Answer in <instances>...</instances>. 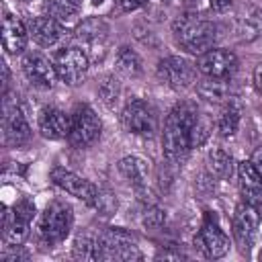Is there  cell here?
Listing matches in <instances>:
<instances>
[{
	"label": "cell",
	"instance_id": "obj_13",
	"mask_svg": "<svg viewBox=\"0 0 262 262\" xmlns=\"http://www.w3.org/2000/svg\"><path fill=\"white\" fill-rule=\"evenodd\" d=\"M196 70L205 78H221V80H227L237 70V57L229 49L213 47V49H209V51H205V53L199 55Z\"/></svg>",
	"mask_w": 262,
	"mask_h": 262
},
{
	"label": "cell",
	"instance_id": "obj_21",
	"mask_svg": "<svg viewBox=\"0 0 262 262\" xmlns=\"http://www.w3.org/2000/svg\"><path fill=\"white\" fill-rule=\"evenodd\" d=\"M63 25L53 16H35L29 20V35L41 47H51L63 37Z\"/></svg>",
	"mask_w": 262,
	"mask_h": 262
},
{
	"label": "cell",
	"instance_id": "obj_36",
	"mask_svg": "<svg viewBox=\"0 0 262 262\" xmlns=\"http://www.w3.org/2000/svg\"><path fill=\"white\" fill-rule=\"evenodd\" d=\"M252 162H254V166H256V168L260 170V174H262V145L254 149V154H252Z\"/></svg>",
	"mask_w": 262,
	"mask_h": 262
},
{
	"label": "cell",
	"instance_id": "obj_32",
	"mask_svg": "<svg viewBox=\"0 0 262 262\" xmlns=\"http://www.w3.org/2000/svg\"><path fill=\"white\" fill-rule=\"evenodd\" d=\"M164 221H166V213L156 205H147V209L143 213V225L145 227H162Z\"/></svg>",
	"mask_w": 262,
	"mask_h": 262
},
{
	"label": "cell",
	"instance_id": "obj_41",
	"mask_svg": "<svg viewBox=\"0 0 262 262\" xmlns=\"http://www.w3.org/2000/svg\"><path fill=\"white\" fill-rule=\"evenodd\" d=\"M258 258H260V260H262V250H260V254H258Z\"/></svg>",
	"mask_w": 262,
	"mask_h": 262
},
{
	"label": "cell",
	"instance_id": "obj_12",
	"mask_svg": "<svg viewBox=\"0 0 262 262\" xmlns=\"http://www.w3.org/2000/svg\"><path fill=\"white\" fill-rule=\"evenodd\" d=\"M260 223V215L256 211L254 205L242 201L235 211H233V219H231V229H233V237L235 244L239 248L242 254H248L254 239H256V229Z\"/></svg>",
	"mask_w": 262,
	"mask_h": 262
},
{
	"label": "cell",
	"instance_id": "obj_6",
	"mask_svg": "<svg viewBox=\"0 0 262 262\" xmlns=\"http://www.w3.org/2000/svg\"><path fill=\"white\" fill-rule=\"evenodd\" d=\"M2 137L4 143L10 147L25 145L31 139V127L29 121L18 106V100L12 98V94H4L2 102Z\"/></svg>",
	"mask_w": 262,
	"mask_h": 262
},
{
	"label": "cell",
	"instance_id": "obj_10",
	"mask_svg": "<svg viewBox=\"0 0 262 262\" xmlns=\"http://www.w3.org/2000/svg\"><path fill=\"white\" fill-rule=\"evenodd\" d=\"M156 74L166 86L174 90H186L196 82V63L180 55H168L160 59Z\"/></svg>",
	"mask_w": 262,
	"mask_h": 262
},
{
	"label": "cell",
	"instance_id": "obj_30",
	"mask_svg": "<svg viewBox=\"0 0 262 262\" xmlns=\"http://www.w3.org/2000/svg\"><path fill=\"white\" fill-rule=\"evenodd\" d=\"M92 207L100 213V215H113L119 207V201H117V194L111 192V190H100L98 188V194L92 203Z\"/></svg>",
	"mask_w": 262,
	"mask_h": 262
},
{
	"label": "cell",
	"instance_id": "obj_5",
	"mask_svg": "<svg viewBox=\"0 0 262 262\" xmlns=\"http://www.w3.org/2000/svg\"><path fill=\"white\" fill-rule=\"evenodd\" d=\"M100 131H102V123L94 113V108L88 104H78L72 113V123L68 133L70 145L78 149L88 147L100 137Z\"/></svg>",
	"mask_w": 262,
	"mask_h": 262
},
{
	"label": "cell",
	"instance_id": "obj_2",
	"mask_svg": "<svg viewBox=\"0 0 262 262\" xmlns=\"http://www.w3.org/2000/svg\"><path fill=\"white\" fill-rule=\"evenodd\" d=\"M172 33L176 43L192 55H201L213 49L217 41V25L209 18H201L199 14H182L174 20Z\"/></svg>",
	"mask_w": 262,
	"mask_h": 262
},
{
	"label": "cell",
	"instance_id": "obj_8",
	"mask_svg": "<svg viewBox=\"0 0 262 262\" xmlns=\"http://www.w3.org/2000/svg\"><path fill=\"white\" fill-rule=\"evenodd\" d=\"M33 217H35V203L31 199H20L12 207V213L4 215V227H2L4 244L12 246V248L20 246L29 235Z\"/></svg>",
	"mask_w": 262,
	"mask_h": 262
},
{
	"label": "cell",
	"instance_id": "obj_19",
	"mask_svg": "<svg viewBox=\"0 0 262 262\" xmlns=\"http://www.w3.org/2000/svg\"><path fill=\"white\" fill-rule=\"evenodd\" d=\"M76 39L86 47L84 53L96 51V49H100L104 53V45L108 39V25L98 16L86 18L76 27Z\"/></svg>",
	"mask_w": 262,
	"mask_h": 262
},
{
	"label": "cell",
	"instance_id": "obj_9",
	"mask_svg": "<svg viewBox=\"0 0 262 262\" xmlns=\"http://www.w3.org/2000/svg\"><path fill=\"white\" fill-rule=\"evenodd\" d=\"M51 63L57 72V78L70 86H76L80 84L86 74H88V55L84 53V49H78V47H63L59 51L53 53L51 57Z\"/></svg>",
	"mask_w": 262,
	"mask_h": 262
},
{
	"label": "cell",
	"instance_id": "obj_25",
	"mask_svg": "<svg viewBox=\"0 0 262 262\" xmlns=\"http://www.w3.org/2000/svg\"><path fill=\"white\" fill-rule=\"evenodd\" d=\"M239 119H242V106L231 98L225 102L219 119H217V131L221 137H233L237 127H239Z\"/></svg>",
	"mask_w": 262,
	"mask_h": 262
},
{
	"label": "cell",
	"instance_id": "obj_28",
	"mask_svg": "<svg viewBox=\"0 0 262 262\" xmlns=\"http://www.w3.org/2000/svg\"><path fill=\"white\" fill-rule=\"evenodd\" d=\"M72 254L78 260H96V235H80L74 244Z\"/></svg>",
	"mask_w": 262,
	"mask_h": 262
},
{
	"label": "cell",
	"instance_id": "obj_23",
	"mask_svg": "<svg viewBox=\"0 0 262 262\" xmlns=\"http://www.w3.org/2000/svg\"><path fill=\"white\" fill-rule=\"evenodd\" d=\"M84 0H45L43 10L47 16H53L59 23L74 20L82 10Z\"/></svg>",
	"mask_w": 262,
	"mask_h": 262
},
{
	"label": "cell",
	"instance_id": "obj_26",
	"mask_svg": "<svg viewBox=\"0 0 262 262\" xmlns=\"http://www.w3.org/2000/svg\"><path fill=\"white\" fill-rule=\"evenodd\" d=\"M115 66L117 70L123 74V76H129V78H137L141 76L143 72V63H141V57L127 45L119 47L117 55H115Z\"/></svg>",
	"mask_w": 262,
	"mask_h": 262
},
{
	"label": "cell",
	"instance_id": "obj_34",
	"mask_svg": "<svg viewBox=\"0 0 262 262\" xmlns=\"http://www.w3.org/2000/svg\"><path fill=\"white\" fill-rule=\"evenodd\" d=\"M29 254L20 252L18 246H16V252H10V254H2V262H18V260H27Z\"/></svg>",
	"mask_w": 262,
	"mask_h": 262
},
{
	"label": "cell",
	"instance_id": "obj_27",
	"mask_svg": "<svg viewBox=\"0 0 262 262\" xmlns=\"http://www.w3.org/2000/svg\"><path fill=\"white\" fill-rule=\"evenodd\" d=\"M207 166L211 170V174H215L217 178H229L233 174V158L221 149V147H213L207 154Z\"/></svg>",
	"mask_w": 262,
	"mask_h": 262
},
{
	"label": "cell",
	"instance_id": "obj_20",
	"mask_svg": "<svg viewBox=\"0 0 262 262\" xmlns=\"http://www.w3.org/2000/svg\"><path fill=\"white\" fill-rule=\"evenodd\" d=\"M237 184H239L242 201L256 205L262 194V174L252 160H244L237 164Z\"/></svg>",
	"mask_w": 262,
	"mask_h": 262
},
{
	"label": "cell",
	"instance_id": "obj_1",
	"mask_svg": "<svg viewBox=\"0 0 262 262\" xmlns=\"http://www.w3.org/2000/svg\"><path fill=\"white\" fill-rule=\"evenodd\" d=\"M199 119L196 104L182 100L172 106L164 121L162 131V151L164 158L172 164H182L190 151V129Z\"/></svg>",
	"mask_w": 262,
	"mask_h": 262
},
{
	"label": "cell",
	"instance_id": "obj_37",
	"mask_svg": "<svg viewBox=\"0 0 262 262\" xmlns=\"http://www.w3.org/2000/svg\"><path fill=\"white\" fill-rule=\"evenodd\" d=\"M254 86L258 88V92H262V63H258L254 70Z\"/></svg>",
	"mask_w": 262,
	"mask_h": 262
},
{
	"label": "cell",
	"instance_id": "obj_31",
	"mask_svg": "<svg viewBox=\"0 0 262 262\" xmlns=\"http://www.w3.org/2000/svg\"><path fill=\"white\" fill-rule=\"evenodd\" d=\"M209 135H211V125L203 115H199V119L190 129V147H201L209 139Z\"/></svg>",
	"mask_w": 262,
	"mask_h": 262
},
{
	"label": "cell",
	"instance_id": "obj_35",
	"mask_svg": "<svg viewBox=\"0 0 262 262\" xmlns=\"http://www.w3.org/2000/svg\"><path fill=\"white\" fill-rule=\"evenodd\" d=\"M209 6L215 12H225L231 6V0H209Z\"/></svg>",
	"mask_w": 262,
	"mask_h": 262
},
{
	"label": "cell",
	"instance_id": "obj_42",
	"mask_svg": "<svg viewBox=\"0 0 262 262\" xmlns=\"http://www.w3.org/2000/svg\"><path fill=\"white\" fill-rule=\"evenodd\" d=\"M23 2H31V0H23Z\"/></svg>",
	"mask_w": 262,
	"mask_h": 262
},
{
	"label": "cell",
	"instance_id": "obj_18",
	"mask_svg": "<svg viewBox=\"0 0 262 262\" xmlns=\"http://www.w3.org/2000/svg\"><path fill=\"white\" fill-rule=\"evenodd\" d=\"M235 35L239 41H254L262 35V8L254 4H242L233 16Z\"/></svg>",
	"mask_w": 262,
	"mask_h": 262
},
{
	"label": "cell",
	"instance_id": "obj_33",
	"mask_svg": "<svg viewBox=\"0 0 262 262\" xmlns=\"http://www.w3.org/2000/svg\"><path fill=\"white\" fill-rule=\"evenodd\" d=\"M143 4H145V0H117L119 10H123V12H131V10H135Z\"/></svg>",
	"mask_w": 262,
	"mask_h": 262
},
{
	"label": "cell",
	"instance_id": "obj_15",
	"mask_svg": "<svg viewBox=\"0 0 262 262\" xmlns=\"http://www.w3.org/2000/svg\"><path fill=\"white\" fill-rule=\"evenodd\" d=\"M23 74L25 78L41 90H51L57 80V72L49 59H45L41 53H27L23 57Z\"/></svg>",
	"mask_w": 262,
	"mask_h": 262
},
{
	"label": "cell",
	"instance_id": "obj_40",
	"mask_svg": "<svg viewBox=\"0 0 262 262\" xmlns=\"http://www.w3.org/2000/svg\"><path fill=\"white\" fill-rule=\"evenodd\" d=\"M102 2H104V0H92V4H94V6H98V4H102Z\"/></svg>",
	"mask_w": 262,
	"mask_h": 262
},
{
	"label": "cell",
	"instance_id": "obj_29",
	"mask_svg": "<svg viewBox=\"0 0 262 262\" xmlns=\"http://www.w3.org/2000/svg\"><path fill=\"white\" fill-rule=\"evenodd\" d=\"M98 94H100V98H102V102L106 106H115L117 100H119V96H121V84H119V80L115 76H106L100 82V86H98Z\"/></svg>",
	"mask_w": 262,
	"mask_h": 262
},
{
	"label": "cell",
	"instance_id": "obj_39",
	"mask_svg": "<svg viewBox=\"0 0 262 262\" xmlns=\"http://www.w3.org/2000/svg\"><path fill=\"white\" fill-rule=\"evenodd\" d=\"M254 207H256V211H258V215H260V219H262V194H260V199H258V203H256Z\"/></svg>",
	"mask_w": 262,
	"mask_h": 262
},
{
	"label": "cell",
	"instance_id": "obj_4",
	"mask_svg": "<svg viewBox=\"0 0 262 262\" xmlns=\"http://www.w3.org/2000/svg\"><path fill=\"white\" fill-rule=\"evenodd\" d=\"M135 235L123 227H108L96 235V260H139Z\"/></svg>",
	"mask_w": 262,
	"mask_h": 262
},
{
	"label": "cell",
	"instance_id": "obj_16",
	"mask_svg": "<svg viewBox=\"0 0 262 262\" xmlns=\"http://www.w3.org/2000/svg\"><path fill=\"white\" fill-rule=\"evenodd\" d=\"M70 123H72V115H66L57 106H43L39 111V117H37L39 133L45 139H63V137H68Z\"/></svg>",
	"mask_w": 262,
	"mask_h": 262
},
{
	"label": "cell",
	"instance_id": "obj_22",
	"mask_svg": "<svg viewBox=\"0 0 262 262\" xmlns=\"http://www.w3.org/2000/svg\"><path fill=\"white\" fill-rule=\"evenodd\" d=\"M119 172L123 174V178L133 186V188H141L147 186V178H149V164L139 158V156H125L119 162Z\"/></svg>",
	"mask_w": 262,
	"mask_h": 262
},
{
	"label": "cell",
	"instance_id": "obj_17",
	"mask_svg": "<svg viewBox=\"0 0 262 262\" xmlns=\"http://www.w3.org/2000/svg\"><path fill=\"white\" fill-rule=\"evenodd\" d=\"M29 27L14 16L12 12H4L2 16V45L6 49V53L16 55L23 53L27 49V41H29Z\"/></svg>",
	"mask_w": 262,
	"mask_h": 262
},
{
	"label": "cell",
	"instance_id": "obj_14",
	"mask_svg": "<svg viewBox=\"0 0 262 262\" xmlns=\"http://www.w3.org/2000/svg\"><path fill=\"white\" fill-rule=\"evenodd\" d=\"M51 180H53L55 186H59L61 190H66L68 194L80 199L82 203H86L90 207H92V203L98 194V188L90 180H86V178H82L76 172L66 170V168H53L51 170Z\"/></svg>",
	"mask_w": 262,
	"mask_h": 262
},
{
	"label": "cell",
	"instance_id": "obj_7",
	"mask_svg": "<svg viewBox=\"0 0 262 262\" xmlns=\"http://www.w3.org/2000/svg\"><path fill=\"white\" fill-rule=\"evenodd\" d=\"M121 123L125 131L139 137H151L158 131V117L149 102L143 98H131L125 102L121 113Z\"/></svg>",
	"mask_w": 262,
	"mask_h": 262
},
{
	"label": "cell",
	"instance_id": "obj_24",
	"mask_svg": "<svg viewBox=\"0 0 262 262\" xmlns=\"http://www.w3.org/2000/svg\"><path fill=\"white\" fill-rule=\"evenodd\" d=\"M199 94L209 102H227L233 98L229 90V78H207L205 82H199Z\"/></svg>",
	"mask_w": 262,
	"mask_h": 262
},
{
	"label": "cell",
	"instance_id": "obj_3",
	"mask_svg": "<svg viewBox=\"0 0 262 262\" xmlns=\"http://www.w3.org/2000/svg\"><path fill=\"white\" fill-rule=\"evenodd\" d=\"M74 223V211L66 201H51L39 219V242L45 248L61 244Z\"/></svg>",
	"mask_w": 262,
	"mask_h": 262
},
{
	"label": "cell",
	"instance_id": "obj_38",
	"mask_svg": "<svg viewBox=\"0 0 262 262\" xmlns=\"http://www.w3.org/2000/svg\"><path fill=\"white\" fill-rule=\"evenodd\" d=\"M158 258H186L182 252H162V254H158Z\"/></svg>",
	"mask_w": 262,
	"mask_h": 262
},
{
	"label": "cell",
	"instance_id": "obj_11",
	"mask_svg": "<svg viewBox=\"0 0 262 262\" xmlns=\"http://www.w3.org/2000/svg\"><path fill=\"white\" fill-rule=\"evenodd\" d=\"M194 246L196 250L205 256V258H223L229 250V237L225 235V231L219 227L217 219L213 215H205V221L201 225V229L194 235Z\"/></svg>",
	"mask_w": 262,
	"mask_h": 262
}]
</instances>
